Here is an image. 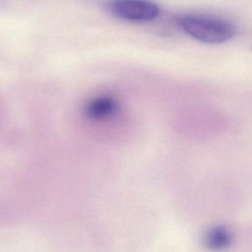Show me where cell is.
<instances>
[{
    "instance_id": "6da1fadb",
    "label": "cell",
    "mask_w": 252,
    "mask_h": 252,
    "mask_svg": "<svg viewBox=\"0 0 252 252\" xmlns=\"http://www.w3.org/2000/svg\"><path fill=\"white\" fill-rule=\"evenodd\" d=\"M176 24L190 37L207 44L226 42L236 33L230 21L212 15H183L176 19Z\"/></svg>"
},
{
    "instance_id": "3957f363",
    "label": "cell",
    "mask_w": 252,
    "mask_h": 252,
    "mask_svg": "<svg viewBox=\"0 0 252 252\" xmlns=\"http://www.w3.org/2000/svg\"><path fill=\"white\" fill-rule=\"evenodd\" d=\"M234 239L233 231L224 224H216L207 229L203 236L204 245L214 251L224 250L228 248Z\"/></svg>"
},
{
    "instance_id": "277c9868",
    "label": "cell",
    "mask_w": 252,
    "mask_h": 252,
    "mask_svg": "<svg viewBox=\"0 0 252 252\" xmlns=\"http://www.w3.org/2000/svg\"><path fill=\"white\" fill-rule=\"evenodd\" d=\"M116 109L117 102L113 97L108 95H100L88 102L85 112L89 118L100 120L111 116Z\"/></svg>"
},
{
    "instance_id": "7a4b0ae2",
    "label": "cell",
    "mask_w": 252,
    "mask_h": 252,
    "mask_svg": "<svg viewBox=\"0 0 252 252\" xmlns=\"http://www.w3.org/2000/svg\"><path fill=\"white\" fill-rule=\"evenodd\" d=\"M107 9L116 18L132 23H149L159 15L158 6L151 0H110Z\"/></svg>"
}]
</instances>
